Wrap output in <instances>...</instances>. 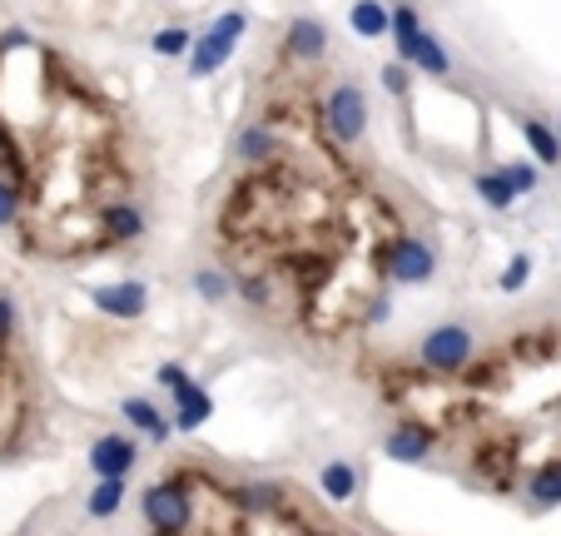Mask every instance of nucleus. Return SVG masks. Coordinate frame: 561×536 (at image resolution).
<instances>
[{"label":"nucleus","instance_id":"nucleus-1","mask_svg":"<svg viewBox=\"0 0 561 536\" xmlns=\"http://www.w3.org/2000/svg\"><path fill=\"white\" fill-rule=\"evenodd\" d=\"M244 31H249V15H244V11H229V15H219V21H214L204 35H194L190 75H199V80H204V75H214L233 50H239Z\"/></svg>","mask_w":561,"mask_h":536},{"label":"nucleus","instance_id":"nucleus-2","mask_svg":"<svg viewBox=\"0 0 561 536\" xmlns=\"http://www.w3.org/2000/svg\"><path fill=\"white\" fill-rule=\"evenodd\" d=\"M139 512H145V522L154 526V532H184L194 516V502L180 482H154L139 497Z\"/></svg>","mask_w":561,"mask_h":536},{"label":"nucleus","instance_id":"nucleus-3","mask_svg":"<svg viewBox=\"0 0 561 536\" xmlns=\"http://www.w3.org/2000/svg\"><path fill=\"white\" fill-rule=\"evenodd\" d=\"M323 115H329V129L343 145H358L368 135V95H363L358 84H339L329 95V105H323Z\"/></svg>","mask_w":561,"mask_h":536},{"label":"nucleus","instance_id":"nucleus-4","mask_svg":"<svg viewBox=\"0 0 561 536\" xmlns=\"http://www.w3.org/2000/svg\"><path fill=\"white\" fill-rule=\"evenodd\" d=\"M423 363L433 373H457V368H467V357L477 353L472 347V333L467 328H457V323H443V328H433V333L423 338Z\"/></svg>","mask_w":561,"mask_h":536},{"label":"nucleus","instance_id":"nucleus-5","mask_svg":"<svg viewBox=\"0 0 561 536\" xmlns=\"http://www.w3.org/2000/svg\"><path fill=\"white\" fill-rule=\"evenodd\" d=\"M433 269H437V259L423 239H413V233L392 239V249H388V278L392 284H427Z\"/></svg>","mask_w":561,"mask_h":536},{"label":"nucleus","instance_id":"nucleus-6","mask_svg":"<svg viewBox=\"0 0 561 536\" xmlns=\"http://www.w3.org/2000/svg\"><path fill=\"white\" fill-rule=\"evenodd\" d=\"M135 457H139V447L129 432H105V437L90 442V472L95 477H129L135 472Z\"/></svg>","mask_w":561,"mask_h":536},{"label":"nucleus","instance_id":"nucleus-7","mask_svg":"<svg viewBox=\"0 0 561 536\" xmlns=\"http://www.w3.org/2000/svg\"><path fill=\"white\" fill-rule=\"evenodd\" d=\"M90 298H95L100 313L125 318V323H135V318L149 313V288L139 284V278H125V284H105V288H95Z\"/></svg>","mask_w":561,"mask_h":536},{"label":"nucleus","instance_id":"nucleus-8","mask_svg":"<svg viewBox=\"0 0 561 536\" xmlns=\"http://www.w3.org/2000/svg\"><path fill=\"white\" fill-rule=\"evenodd\" d=\"M288 55L294 60H323V50H329V25L313 21V15H298L294 25H288Z\"/></svg>","mask_w":561,"mask_h":536},{"label":"nucleus","instance_id":"nucleus-9","mask_svg":"<svg viewBox=\"0 0 561 536\" xmlns=\"http://www.w3.org/2000/svg\"><path fill=\"white\" fill-rule=\"evenodd\" d=\"M382 453H388L392 463H423V457L433 453V432L417 427V422H403V427H392V432H388Z\"/></svg>","mask_w":561,"mask_h":536},{"label":"nucleus","instance_id":"nucleus-10","mask_svg":"<svg viewBox=\"0 0 561 536\" xmlns=\"http://www.w3.org/2000/svg\"><path fill=\"white\" fill-rule=\"evenodd\" d=\"M174 402H180V412H174V427H180V432H199L204 422H209V412H214V398L199 388V383H190V378L174 388Z\"/></svg>","mask_w":561,"mask_h":536},{"label":"nucleus","instance_id":"nucleus-11","mask_svg":"<svg viewBox=\"0 0 561 536\" xmlns=\"http://www.w3.org/2000/svg\"><path fill=\"white\" fill-rule=\"evenodd\" d=\"M119 418H125L129 427H139L145 437H154V442H170L174 437V422L164 418L154 402H145V398H125V402H119Z\"/></svg>","mask_w":561,"mask_h":536},{"label":"nucleus","instance_id":"nucleus-12","mask_svg":"<svg viewBox=\"0 0 561 536\" xmlns=\"http://www.w3.org/2000/svg\"><path fill=\"white\" fill-rule=\"evenodd\" d=\"M472 190H477V199L488 204V209H512V204L522 199L517 184L507 179V169H482V174L472 179Z\"/></svg>","mask_w":561,"mask_h":536},{"label":"nucleus","instance_id":"nucleus-13","mask_svg":"<svg viewBox=\"0 0 561 536\" xmlns=\"http://www.w3.org/2000/svg\"><path fill=\"white\" fill-rule=\"evenodd\" d=\"M348 25L358 31V41H382V35L392 31V11L388 5H378V0H353Z\"/></svg>","mask_w":561,"mask_h":536},{"label":"nucleus","instance_id":"nucleus-14","mask_svg":"<svg viewBox=\"0 0 561 536\" xmlns=\"http://www.w3.org/2000/svg\"><path fill=\"white\" fill-rule=\"evenodd\" d=\"M522 139L537 155V164H561V135L551 125H541L537 115H522Z\"/></svg>","mask_w":561,"mask_h":536},{"label":"nucleus","instance_id":"nucleus-15","mask_svg":"<svg viewBox=\"0 0 561 536\" xmlns=\"http://www.w3.org/2000/svg\"><path fill=\"white\" fill-rule=\"evenodd\" d=\"M392 41H398V60L417 65V45H423V25H417L413 5H398L392 11Z\"/></svg>","mask_w":561,"mask_h":536},{"label":"nucleus","instance_id":"nucleus-16","mask_svg":"<svg viewBox=\"0 0 561 536\" xmlns=\"http://www.w3.org/2000/svg\"><path fill=\"white\" fill-rule=\"evenodd\" d=\"M318 487H323L329 502H353V497H358V467L353 463H329L323 472H318Z\"/></svg>","mask_w":561,"mask_h":536},{"label":"nucleus","instance_id":"nucleus-17","mask_svg":"<svg viewBox=\"0 0 561 536\" xmlns=\"http://www.w3.org/2000/svg\"><path fill=\"white\" fill-rule=\"evenodd\" d=\"M119 506H125V477H100V487L90 492L85 512L95 516V522H105V516H115Z\"/></svg>","mask_w":561,"mask_h":536},{"label":"nucleus","instance_id":"nucleus-18","mask_svg":"<svg viewBox=\"0 0 561 536\" xmlns=\"http://www.w3.org/2000/svg\"><path fill=\"white\" fill-rule=\"evenodd\" d=\"M527 497H531V506H561V463L537 467L527 482Z\"/></svg>","mask_w":561,"mask_h":536},{"label":"nucleus","instance_id":"nucleus-19","mask_svg":"<svg viewBox=\"0 0 561 536\" xmlns=\"http://www.w3.org/2000/svg\"><path fill=\"white\" fill-rule=\"evenodd\" d=\"M105 229L115 233V239H139V233H145V214H139L135 204H110V209H105Z\"/></svg>","mask_w":561,"mask_h":536},{"label":"nucleus","instance_id":"nucleus-20","mask_svg":"<svg viewBox=\"0 0 561 536\" xmlns=\"http://www.w3.org/2000/svg\"><path fill=\"white\" fill-rule=\"evenodd\" d=\"M149 45H154V55H190L194 50V31H184V25H164Z\"/></svg>","mask_w":561,"mask_h":536},{"label":"nucleus","instance_id":"nucleus-21","mask_svg":"<svg viewBox=\"0 0 561 536\" xmlns=\"http://www.w3.org/2000/svg\"><path fill=\"white\" fill-rule=\"evenodd\" d=\"M417 65H423L427 75H447V70H453V60H447V50L437 45L433 31H423V45H417Z\"/></svg>","mask_w":561,"mask_h":536},{"label":"nucleus","instance_id":"nucleus-22","mask_svg":"<svg viewBox=\"0 0 561 536\" xmlns=\"http://www.w3.org/2000/svg\"><path fill=\"white\" fill-rule=\"evenodd\" d=\"M527 278H531V253H512V263L502 269L497 288L502 294H517V288H527Z\"/></svg>","mask_w":561,"mask_h":536},{"label":"nucleus","instance_id":"nucleus-23","mask_svg":"<svg viewBox=\"0 0 561 536\" xmlns=\"http://www.w3.org/2000/svg\"><path fill=\"white\" fill-rule=\"evenodd\" d=\"M194 294L219 304V298H229V278H224L219 269H199V274H194Z\"/></svg>","mask_w":561,"mask_h":536},{"label":"nucleus","instance_id":"nucleus-24","mask_svg":"<svg viewBox=\"0 0 561 536\" xmlns=\"http://www.w3.org/2000/svg\"><path fill=\"white\" fill-rule=\"evenodd\" d=\"M239 155L268 159V155H278V139L268 135V129H249V135H239Z\"/></svg>","mask_w":561,"mask_h":536},{"label":"nucleus","instance_id":"nucleus-25","mask_svg":"<svg viewBox=\"0 0 561 536\" xmlns=\"http://www.w3.org/2000/svg\"><path fill=\"white\" fill-rule=\"evenodd\" d=\"M15 219H21V190L11 179H0V229H11Z\"/></svg>","mask_w":561,"mask_h":536},{"label":"nucleus","instance_id":"nucleus-26","mask_svg":"<svg viewBox=\"0 0 561 536\" xmlns=\"http://www.w3.org/2000/svg\"><path fill=\"white\" fill-rule=\"evenodd\" d=\"M408 84H413V75H408V60L382 65V90H388V95H408Z\"/></svg>","mask_w":561,"mask_h":536},{"label":"nucleus","instance_id":"nucleus-27","mask_svg":"<svg viewBox=\"0 0 561 536\" xmlns=\"http://www.w3.org/2000/svg\"><path fill=\"white\" fill-rule=\"evenodd\" d=\"M502 169H507V179L517 184V194H531V190H537V169H531V164H502Z\"/></svg>","mask_w":561,"mask_h":536},{"label":"nucleus","instance_id":"nucleus-28","mask_svg":"<svg viewBox=\"0 0 561 536\" xmlns=\"http://www.w3.org/2000/svg\"><path fill=\"white\" fill-rule=\"evenodd\" d=\"M180 383H184V368H180V363H164V368H159V388H180Z\"/></svg>","mask_w":561,"mask_h":536},{"label":"nucleus","instance_id":"nucleus-29","mask_svg":"<svg viewBox=\"0 0 561 536\" xmlns=\"http://www.w3.org/2000/svg\"><path fill=\"white\" fill-rule=\"evenodd\" d=\"M11 328H15V304L11 298H0V343L11 338Z\"/></svg>","mask_w":561,"mask_h":536},{"label":"nucleus","instance_id":"nucleus-30","mask_svg":"<svg viewBox=\"0 0 561 536\" xmlns=\"http://www.w3.org/2000/svg\"><path fill=\"white\" fill-rule=\"evenodd\" d=\"M557 135H561V115H557Z\"/></svg>","mask_w":561,"mask_h":536}]
</instances>
